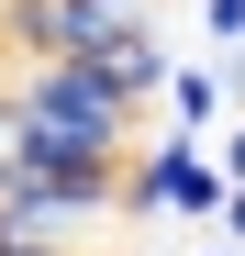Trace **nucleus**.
<instances>
[{
  "instance_id": "f257e3e1",
  "label": "nucleus",
  "mask_w": 245,
  "mask_h": 256,
  "mask_svg": "<svg viewBox=\"0 0 245 256\" xmlns=\"http://www.w3.org/2000/svg\"><path fill=\"white\" fill-rule=\"evenodd\" d=\"M112 212L122 223H178V234H212V212H223V167L200 134H134L122 145V178H112Z\"/></svg>"
},
{
  "instance_id": "39448f33",
  "label": "nucleus",
  "mask_w": 245,
  "mask_h": 256,
  "mask_svg": "<svg viewBox=\"0 0 245 256\" xmlns=\"http://www.w3.org/2000/svg\"><path fill=\"white\" fill-rule=\"evenodd\" d=\"M100 12H145V0H100Z\"/></svg>"
},
{
  "instance_id": "f03ea898",
  "label": "nucleus",
  "mask_w": 245,
  "mask_h": 256,
  "mask_svg": "<svg viewBox=\"0 0 245 256\" xmlns=\"http://www.w3.org/2000/svg\"><path fill=\"white\" fill-rule=\"evenodd\" d=\"M156 134H200L212 145V122L234 112V90H223V56H168V78H156Z\"/></svg>"
},
{
  "instance_id": "7ed1b4c3",
  "label": "nucleus",
  "mask_w": 245,
  "mask_h": 256,
  "mask_svg": "<svg viewBox=\"0 0 245 256\" xmlns=\"http://www.w3.org/2000/svg\"><path fill=\"white\" fill-rule=\"evenodd\" d=\"M190 22H200V56L245 45V0H190Z\"/></svg>"
},
{
  "instance_id": "20e7f679",
  "label": "nucleus",
  "mask_w": 245,
  "mask_h": 256,
  "mask_svg": "<svg viewBox=\"0 0 245 256\" xmlns=\"http://www.w3.org/2000/svg\"><path fill=\"white\" fill-rule=\"evenodd\" d=\"M190 256H245V245H234V234H200V245H190Z\"/></svg>"
}]
</instances>
